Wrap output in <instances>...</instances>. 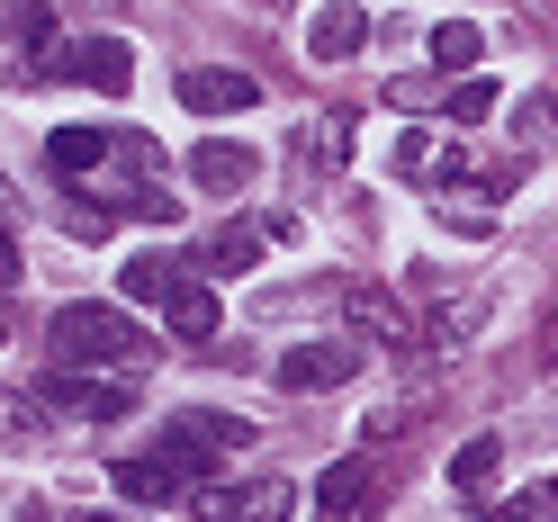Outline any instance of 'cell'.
<instances>
[{
	"label": "cell",
	"mask_w": 558,
	"mask_h": 522,
	"mask_svg": "<svg viewBox=\"0 0 558 522\" xmlns=\"http://www.w3.org/2000/svg\"><path fill=\"white\" fill-rule=\"evenodd\" d=\"M46 352H54V369H109V378H145V369H154V333H145V325H126V306L73 298V306H54Z\"/></svg>",
	"instance_id": "cell-1"
},
{
	"label": "cell",
	"mask_w": 558,
	"mask_h": 522,
	"mask_svg": "<svg viewBox=\"0 0 558 522\" xmlns=\"http://www.w3.org/2000/svg\"><path fill=\"white\" fill-rule=\"evenodd\" d=\"M0 27H10V82L27 90V82H73V37H63V27H54V0H10V19H0Z\"/></svg>",
	"instance_id": "cell-2"
},
{
	"label": "cell",
	"mask_w": 558,
	"mask_h": 522,
	"mask_svg": "<svg viewBox=\"0 0 558 522\" xmlns=\"http://www.w3.org/2000/svg\"><path fill=\"white\" fill-rule=\"evenodd\" d=\"M361 361L369 352H361L352 333H316V342H289V352L270 361V378L289 397H325V388H342V378H361Z\"/></svg>",
	"instance_id": "cell-3"
},
{
	"label": "cell",
	"mask_w": 558,
	"mask_h": 522,
	"mask_svg": "<svg viewBox=\"0 0 558 522\" xmlns=\"http://www.w3.org/2000/svg\"><path fill=\"white\" fill-rule=\"evenodd\" d=\"M37 397L54 414H82V424H126V405H135V378H90V369H54L37 378Z\"/></svg>",
	"instance_id": "cell-4"
},
{
	"label": "cell",
	"mask_w": 558,
	"mask_h": 522,
	"mask_svg": "<svg viewBox=\"0 0 558 522\" xmlns=\"http://www.w3.org/2000/svg\"><path fill=\"white\" fill-rule=\"evenodd\" d=\"M190 505H198L207 522H289L298 486H289V477H253V486H198Z\"/></svg>",
	"instance_id": "cell-5"
},
{
	"label": "cell",
	"mask_w": 558,
	"mask_h": 522,
	"mask_svg": "<svg viewBox=\"0 0 558 522\" xmlns=\"http://www.w3.org/2000/svg\"><path fill=\"white\" fill-rule=\"evenodd\" d=\"M262 99V82L243 73V63H198V73H181V109L190 118H243Z\"/></svg>",
	"instance_id": "cell-6"
},
{
	"label": "cell",
	"mask_w": 558,
	"mask_h": 522,
	"mask_svg": "<svg viewBox=\"0 0 558 522\" xmlns=\"http://www.w3.org/2000/svg\"><path fill=\"white\" fill-rule=\"evenodd\" d=\"M342 316H352V325H361V342H378V352H414V316H405L388 289L342 280Z\"/></svg>",
	"instance_id": "cell-7"
},
{
	"label": "cell",
	"mask_w": 558,
	"mask_h": 522,
	"mask_svg": "<svg viewBox=\"0 0 558 522\" xmlns=\"http://www.w3.org/2000/svg\"><path fill=\"white\" fill-rule=\"evenodd\" d=\"M369 496H378V469H369V460H333V469L316 477V513H325V522H369V513H378Z\"/></svg>",
	"instance_id": "cell-8"
},
{
	"label": "cell",
	"mask_w": 558,
	"mask_h": 522,
	"mask_svg": "<svg viewBox=\"0 0 558 522\" xmlns=\"http://www.w3.org/2000/svg\"><path fill=\"white\" fill-rule=\"evenodd\" d=\"M424 289H433V325L424 333L441 342V352H460V342L486 325V289H469V280H424Z\"/></svg>",
	"instance_id": "cell-9"
},
{
	"label": "cell",
	"mask_w": 558,
	"mask_h": 522,
	"mask_svg": "<svg viewBox=\"0 0 558 522\" xmlns=\"http://www.w3.org/2000/svg\"><path fill=\"white\" fill-rule=\"evenodd\" d=\"M361 46H369V10H361V0H325L316 27H306V54H316V63H352Z\"/></svg>",
	"instance_id": "cell-10"
},
{
	"label": "cell",
	"mask_w": 558,
	"mask_h": 522,
	"mask_svg": "<svg viewBox=\"0 0 558 522\" xmlns=\"http://www.w3.org/2000/svg\"><path fill=\"white\" fill-rule=\"evenodd\" d=\"M253 171H262V154H253V145H190V181H198L207 198L253 190Z\"/></svg>",
	"instance_id": "cell-11"
},
{
	"label": "cell",
	"mask_w": 558,
	"mask_h": 522,
	"mask_svg": "<svg viewBox=\"0 0 558 522\" xmlns=\"http://www.w3.org/2000/svg\"><path fill=\"white\" fill-rule=\"evenodd\" d=\"M118 154V135H99V126H54L46 135V162H54V181H90L99 162Z\"/></svg>",
	"instance_id": "cell-12"
},
{
	"label": "cell",
	"mask_w": 558,
	"mask_h": 522,
	"mask_svg": "<svg viewBox=\"0 0 558 522\" xmlns=\"http://www.w3.org/2000/svg\"><path fill=\"white\" fill-rule=\"evenodd\" d=\"M73 82H90V90L118 99V90L135 82V46H126V37H82V46H73Z\"/></svg>",
	"instance_id": "cell-13"
},
{
	"label": "cell",
	"mask_w": 558,
	"mask_h": 522,
	"mask_svg": "<svg viewBox=\"0 0 558 522\" xmlns=\"http://www.w3.org/2000/svg\"><path fill=\"white\" fill-rule=\"evenodd\" d=\"M118 289H126V306H171V298H181V262H171V253H135L118 270Z\"/></svg>",
	"instance_id": "cell-14"
},
{
	"label": "cell",
	"mask_w": 558,
	"mask_h": 522,
	"mask_svg": "<svg viewBox=\"0 0 558 522\" xmlns=\"http://www.w3.org/2000/svg\"><path fill=\"white\" fill-rule=\"evenodd\" d=\"M171 433H190L198 450H217V460L253 441V424H243V414H217V405H190V414H171Z\"/></svg>",
	"instance_id": "cell-15"
},
{
	"label": "cell",
	"mask_w": 558,
	"mask_h": 522,
	"mask_svg": "<svg viewBox=\"0 0 558 522\" xmlns=\"http://www.w3.org/2000/svg\"><path fill=\"white\" fill-rule=\"evenodd\" d=\"M388 162H397V181H441V171H450V145H441L433 126H405Z\"/></svg>",
	"instance_id": "cell-16"
},
{
	"label": "cell",
	"mask_w": 558,
	"mask_h": 522,
	"mask_svg": "<svg viewBox=\"0 0 558 522\" xmlns=\"http://www.w3.org/2000/svg\"><path fill=\"white\" fill-rule=\"evenodd\" d=\"M253 262H262V226H226V234L198 253L207 280H234V270H253Z\"/></svg>",
	"instance_id": "cell-17"
},
{
	"label": "cell",
	"mask_w": 558,
	"mask_h": 522,
	"mask_svg": "<svg viewBox=\"0 0 558 522\" xmlns=\"http://www.w3.org/2000/svg\"><path fill=\"white\" fill-rule=\"evenodd\" d=\"M496 477H505V441H460L450 450V486H460V496H486Z\"/></svg>",
	"instance_id": "cell-18"
},
{
	"label": "cell",
	"mask_w": 558,
	"mask_h": 522,
	"mask_svg": "<svg viewBox=\"0 0 558 522\" xmlns=\"http://www.w3.org/2000/svg\"><path fill=\"white\" fill-rule=\"evenodd\" d=\"M37 433H46V397L37 388H10V397H0V450H27Z\"/></svg>",
	"instance_id": "cell-19"
},
{
	"label": "cell",
	"mask_w": 558,
	"mask_h": 522,
	"mask_svg": "<svg viewBox=\"0 0 558 522\" xmlns=\"http://www.w3.org/2000/svg\"><path fill=\"white\" fill-rule=\"evenodd\" d=\"M477 54H486V37H477L469 19H441V27H433V63H441V73H460V82H469V63H477Z\"/></svg>",
	"instance_id": "cell-20"
},
{
	"label": "cell",
	"mask_w": 558,
	"mask_h": 522,
	"mask_svg": "<svg viewBox=\"0 0 558 522\" xmlns=\"http://www.w3.org/2000/svg\"><path fill=\"white\" fill-rule=\"evenodd\" d=\"M171 333L181 342H217V298H207L198 280H181V298H171Z\"/></svg>",
	"instance_id": "cell-21"
},
{
	"label": "cell",
	"mask_w": 558,
	"mask_h": 522,
	"mask_svg": "<svg viewBox=\"0 0 558 522\" xmlns=\"http://www.w3.org/2000/svg\"><path fill=\"white\" fill-rule=\"evenodd\" d=\"M496 118V82H450V126H486Z\"/></svg>",
	"instance_id": "cell-22"
},
{
	"label": "cell",
	"mask_w": 558,
	"mask_h": 522,
	"mask_svg": "<svg viewBox=\"0 0 558 522\" xmlns=\"http://www.w3.org/2000/svg\"><path fill=\"white\" fill-rule=\"evenodd\" d=\"M441 226H450V234H496L486 198H469V190H450V198H441Z\"/></svg>",
	"instance_id": "cell-23"
},
{
	"label": "cell",
	"mask_w": 558,
	"mask_h": 522,
	"mask_svg": "<svg viewBox=\"0 0 558 522\" xmlns=\"http://www.w3.org/2000/svg\"><path fill=\"white\" fill-rule=\"evenodd\" d=\"M505 522H558V477H532V486L513 496V513H505Z\"/></svg>",
	"instance_id": "cell-24"
},
{
	"label": "cell",
	"mask_w": 558,
	"mask_h": 522,
	"mask_svg": "<svg viewBox=\"0 0 558 522\" xmlns=\"http://www.w3.org/2000/svg\"><path fill=\"white\" fill-rule=\"evenodd\" d=\"M63 234H73V243H99V234H109V207H99V198H63Z\"/></svg>",
	"instance_id": "cell-25"
},
{
	"label": "cell",
	"mask_w": 558,
	"mask_h": 522,
	"mask_svg": "<svg viewBox=\"0 0 558 522\" xmlns=\"http://www.w3.org/2000/svg\"><path fill=\"white\" fill-rule=\"evenodd\" d=\"M549 118H558V99H522V118H513V126H522V135H549Z\"/></svg>",
	"instance_id": "cell-26"
},
{
	"label": "cell",
	"mask_w": 558,
	"mask_h": 522,
	"mask_svg": "<svg viewBox=\"0 0 558 522\" xmlns=\"http://www.w3.org/2000/svg\"><path fill=\"white\" fill-rule=\"evenodd\" d=\"M19 522H126V513H46V505H27Z\"/></svg>",
	"instance_id": "cell-27"
},
{
	"label": "cell",
	"mask_w": 558,
	"mask_h": 522,
	"mask_svg": "<svg viewBox=\"0 0 558 522\" xmlns=\"http://www.w3.org/2000/svg\"><path fill=\"white\" fill-rule=\"evenodd\" d=\"M0 289H19V243H10V226H0Z\"/></svg>",
	"instance_id": "cell-28"
},
{
	"label": "cell",
	"mask_w": 558,
	"mask_h": 522,
	"mask_svg": "<svg viewBox=\"0 0 558 522\" xmlns=\"http://www.w3.org/2000/svg\"><path fill=\"white\" fill-rule=\"evenodd\" d=\"M541 361L558 369V306H549V325H541Z\"/></svg>",
	"instance_id": "cell-29"
},
{
	"label": "cell",
	"mask_w": 558,
	"mask_h": 522,
	"mask_svg": "<svg viewBox=\"0 0 558 522\" xmlns=\"http://www.w3.org/2000/svg\"><path fill=\"white\" fill-rule=\"evenodd\" d=\"M0 342H10V298H0Z\"/></svg>",
	"instance_id": "cell-30"
},
{
	"label": "cell",
	"mask_w": 558,
	"mask_h": 522,
	"mask_svg": "<svg viewBox=\"0 0 558 522\" xmlns=\"http://www.w3.org/2000/svg\"><path fill=\"white\" fill-rule=\"evenodd\" d=\"M270 10H289V0H270Z\"/></svg>",
	"instance_id": "cell-31"
}]
</instances>
